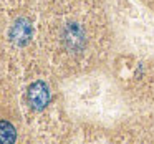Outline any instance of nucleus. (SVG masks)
<instances>
[{
	"instance_id": "f257e3e1",
	"label": "nucleus",
	"mask_w": 154,
	"mask_h": 144,
	"mask_svg": "<svg viewBox=\"0 0 154 144\" xmlns=\"http://www.w3.org/2000/svg\"><path fill=\"white\" fill-rule=\"evenodd\" d=\"M28 103L37 111H42L47 108V104L50 103V90H48V84L45 81L38 80L30 84V88H28Z\"/></svg>"
},
{
	"instance_id": "f03ea898",
	"label": "nucleus",
	"mask_w": 154,
	"mask_h": 144,
	"mask_svg": "<svg viewBox=\"0 0 154 144\" xmlns=\"http://www.w3.org/2000/svg\"><path fill=\"white\" fill-rule=\"evenodd\" d=\"M32 25L28 23V20L25 18H20V20L15 22V25L10 30V38L14 43L17 45H25L28 40L32 38Z\"/></svg>"
},
{
	"instance_id": "7ed1b4c3",
	"label": "nucleus",
	"mask_w": 154,
	"mask_h": 144,
	"mask_svg": "<svg viewBox=\"0 0 154 144\" xmlns=\"http://www.w3.org/2000/svg\"><path fill=\"white\" fill-rule=\"evenodd\" d=\"M17 139V131L8 121H0V142L8 144L15 142Z\"/></svg>"
}]
</instances>
